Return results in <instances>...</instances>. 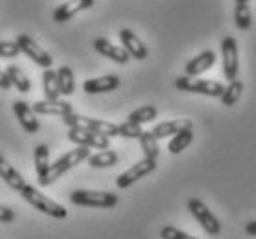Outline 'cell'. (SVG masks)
Masks as SVG:
<instances>
[{"label": "cell", "mask_w": 256, "mask_h": 239, "mask_svg": "<svg viewBox=\"0 0 256 239\" xmlns=\"http://www.w3.org/2000/svg\"><path fill=\"white\" fill-rule=\"evenodd\" d=\"M90 157V147H76L68 151L66 155H63L61 158H58L54 164H50V168L46 169V173L42 177H39V184L41 186H50L58 181L59 177L64 175L66 171H70L72 168H76L78 164H82L83 160H87Z\"/></svg>", "instance_id": "obj_1"}, {"label": "cell", "mask_w": 256, "mask_h": 239, "mask_svg": "<svg viewBox=\"0 0 256 239\" xmlns=\"http://www.w3.org/2000/svg\"><path fill=\"white\" fill-rule=\"evenodd\" d=\"M20 195H22V199L26 203H30L34 206L35 210L42 212V214H46V216H50V217L64 219V217L68 216V210L64 208L63 204H59V203H56V201H52V199H48L46 195H42L37 188L30 186V184H26V186L22 188Z\"/></svg>", "instance_id": "obj_2"}, {"label": "cell", "mask_w": 256, "mask_h": 239, "mask_svg": "<svg viewBox=\"0 0 256 239\" xmlns=\"http://www.w3.org/2000/svg\"><path fill=\"white\" fill-rule=\"evenodd\" d=\"M63 122L68 125L70 129H83V131H90V133L102 134V136H118V125L112 122H105V120H96V118H88L70 112L66 116H63Z\"/></svg>", "instance_id": "obj_3"}, {"label": "cell", "mask_w": 256, "mask_h": 239, "mask_svg": "<svg viewBox=\"0 0 256 239\" xmlns=\"http://www.w3.org/2000/svg\"><path fill=\"white\" fill-rule=\"evenodd\" d=\"M118 195L111 192H96V190H76L70 193V203L78 206H92V208H114L118 204Z\"/></svg>", "instance_id": "obj_4"}, {"label": "cell", "mask_w": 256, "mask_h": 239, "mask_svg": "<svg viewBox=\"0 0 256 239\" xmlns=\"http://www.w3.org/2000/svg\"><path fill=\"white\" fill-rule=\"evenodd\" d=\"M175 87L182 90V92H192V94H203V96H210V98H222L225 92L220 81H208V79H198V77H177Z\"/></svg>", "instance_id": "obj_5"}, {"label": "cell", "mask_w": 256, "mask_h": 239, "mask_svg": "<svg viewBox=\"0 0 256 239\" xmlns=\"http://www.w3.org/2000/svg\"><path fill=\"white\" fill-rule=\"evenodd\" d=\"M188 210H190V214L198 219L199 225H201L210 236H218V234L222 232V223H220V219L212 214V210H210L201 199H190V201H188Z\"/></svg>", "instance_id": "obj_6"}, {"label": "cell", "mask_w": 256, "mask_h": 239, "mask_svg": "<svg viewBox=\"0 0 256 239\" xmlns=\"http://www.w3.org/2000/svg\"><path fill=\"white\" fill-rule=\"evenodd\" d=\"M222 53H223V74L228 81L238 79L240 70V53H238V42L234 37H225L222 41Z\"/></svg>", "instance_id": "obj_7"}, {"label": "cell", "mask_w": 256, "mask_h": 239, "mask_svg": "<svg viewBox=\"0 0 256 239\" xmlns=\"http://www.w3.org/2000/svg\"><path fill=\"white\" fill-rule=\"evenodd\" d=\"M17 44H18V48H20V52L26 53L35 64H39V66L46 68V70L54 64L52 55H50L44 48L39 46L32 37L26 35V33H20V35L17 37Z\"/></svg>", "instance_id": "obj_8"}, {"label": "cell", "mask_w": 256, "mask_h": 239, "mask_svg": "<svg viewBox=\"0 0 256 239\" xmlns=\"http://www.w3.org/2000/svg\"><path fill=\"white\" fill-rule=\"evenodd\" d=\"M157 169V160H150V158H142L138 162L131 166L128 171H124L122 175L116 179V186L126 190V188L133 186L134 182L140 181V179H144L146 175H150Z\"/></svg>", "instance_id": "obj_9"}, {"label": "cell", "mask_w": 256, "mask_h": 239, "mask_svg": "<svg viewBox=\"0 0 256 239\" xmlns=\"http://www.w3.org/2000/svg\"><path fill=\"white\" fill-rule=\"evenodd\" d=\"M68 140L78 144L82 147H94V149H109V138L102 136V134L90 133V131H83V129H70Z\"/></svg>", "instance_id": "obj_10"}, {"label": "cell", "mask_w": 256, "mask_h": 239, "mask_svg": "<svg viewBox=\"0 0 256 239\" xmlns=\"http://www.w3.org/2000/svg\"><path fill=\"white\" fill-rule=\"evenodd\" d=\"M13 112H15V116H17V120L20 122V125L24 127L26 133H37L41 129L39 118H37L34 109L26 101H15L13 103Z\"/></svg>", "instance_id": "obj_11"}, {"label": "cell", "mask_w": 256, "mask_h": 239, "mask_svg": "<svg viewBox=\"0 0 256 239\" xmlns=\"http://www.w3.org/2000/svg\"><path fill=\"white\" fill-rule=\"evenodd\" d=\"M35 114H48V116H66L70 112H74V107L68 101H61V99H44V101H37L34 107Z\"/></svg>", "instance_id": "obj_12"}, {"label": "cell", "mask_w": 256, "mask_h": 239, "mask_svg": "<svg viewBox=\"0 0 256 239\" xmlns=\"http://www.w3.org/2000/svg\"><path fill=\"white\" fill-rule=\"evenodd\" d=\"M94 4H96V0H72V2L61 4V6L54 11V20H56V22H66V20H70L74 15L85 11L88 7H92Z\"/></svg>", "instance_id": "obj_13"}, {"label": "cell", "mask_w": 256, "mask_h": 239, "mask_svg": "<svg viewBox=\"0 0 256 239\" xmlns=\"http://www.w3.org/2000/svg\"><path fill=\"white\" fill-rule=\"evenodd\" d=\"M122 85L120 77L114 74L104 77H94V79H87L83 83V90L87 94H104V92H112Z\"/></svg>", "instance_id": "obj_14"}, {"label": "cell", "mask_w": 256, "mask_h": 239, "mask_svg": "<svg viewBox=\"0 0 256 239\" xmlns=\"http://www.w3.org/2000/svg\"><path fill=\"white\" fill-rule=\"evenodd\" d=\"M120 41L124 44V50L129 53V57H134L142 61V59L148 57V48L146 44L138 39L136 33H133L131 29H122L120 31Z\"/></svg>", "instance_id": "obj_15"}, {"label": "cell", "mask_w": 256, "mask_h": 239, "mask_svg": "<svg viewBox=\"0 0 256 239\" xmlns=\"http://www.w3.org/2000/svg\"><path fill=\"white\" fill-rule=\"evenodd\" d=\"M214 64H216V52L206 50V52L199 53L198 57L190 59L186 63V66H184V72H186L188 77H198L203 72L210 70Z\"/></svg>", "instance_id": "obj_16"}, {"label": "cell", "mask_w": 256, "mask_h": 239, "mask_svg": "<svg viewBox=\"0 0 256 239\" xmlns=\"http://www.w3.org/2000/svg\"><path fill=\"white\" fill-rule=\"evenodd\" d=\"M94 48H96V52H98L100 55L112 59V61L118 64H128L129 59H131L129 57V53L126 52L124 48L114 46L112 42H109L107 39H104V37H100V39L94 41Z\"/></svg>", "instance_id": "obj_17"}, {"label": "cell", "mask_w": 256, "mask_h": 239, "mask_svg": "<svg viewBox=\"0 0 256 239\" xmlns=\"http://www.w3.org/2000/svg\"><path fill=\"white\" fill-rule=\"evenodd\" d=\"M0 179L6 182L10 188H13L15 192H22V188L26 186L24 177L20 175L17 169H15V166H12L2 155H0Z\"/></svg>", "instance_id": "obj_18"}, {"label": "cell", "mask_w": 256, "mask_h": 239, "mask_svg": "<svg viewBox=\"0 0 256 239\" xmlns=\"http://www.w3.org/2000/svg\"><path fill=\"white\" fill-rule=\"evenodd\" d=\"M184 129H194V123L190 120H170V122H162L153 127V136L160 140V138H168V136H175L177 133L184 131Z\"/></svg>", "instance_id": "obj_19"}, {"label": "cell", "mask_w": 256, "mask_h": 239, "mask_svg": "<svg viewBox=\"0 0 256 239\" xmlns=\"http://www.w3.org/2000/svg\"><path fill=\"white\" fill-rule=\"evenodd\" d=\"M58 83H59V92L63 96H70L76 90V77H74V72L70 66H61L58 72Z\"/></svg>", "instance_id": "obj_20"}, {"label": "cell", "mask_w": 256, "mask_h": 239, "mask_svg": "<svg viewBox=\"0 0 256 239\" xmlns=\"http://www.w3.org/2000/svg\"><path fill=\"white\" fill-rule=\"evenodd\" d=\"M8 77L12 79V85H15L18 92H30L32 90V81L30 77L22 72V68H18L17 64H10L6 68Z\"/></svg>", "instance_id": "obj_21"}, {"label": "cell", "mask_w": 256, "mask_h": 239, "mask_svg": "<svg viewBox=\"0 0 256 239\" xmlns=\"http://www.w3.org/2000/svg\"><path fill=\"white\" fill-rule=\"evenodd\" d=\"M192 142H194V129H184V131L177 133L174 138L170 140L168 151L172 153V155H179V153L184 151Z\"/></svg>", "instance_id": "obj_22"}, {"label": "cell", "mask_w": 256, "mask_h": 239, "mask_svg": "<svg viewBox=\"0 0 256 239\" xmlns=\"http://www.w3.org/2000/svg\"><path fill=\"white\" fill-rule=\"evenodd\" d=\"M138 140H140V146H142V151H144V158L157 160L160 147H158V140L153 136L152 131H144V133L140 134Z\"/></svg>", "instance_id": "obj_23"}, {"label": "cell", "mask_w": 256, "mask_h": 239, "mask_svg": "<svg viewBox=\"0 0 256 239\" xmlns=\"http://www.w3.org/2000/svg\"><path fill=\"white\" fill-rule=\"evenodd\" d=\"M87 160L88 166H92V168H111V166H114L118 162V153L111 151V149H104V151L96 153V155H90Z\"/></svg>", "instance_id": "obj_24"}, {"label": "cell", "mask_w": 256, "mask_h": 239, "mask_svg": "<svg viewBox=\"0 0 256 239\" xmlns=\"http://www.w3.org/2000/svg\"><path fill=\"white\" fill-rule=\"evenodd\" d=\"M42 90H44V96L46 99H59L61 92H59V83H58V74L54 70L48 68L44 74H42Z\"/></svg>", "instance_id": "obj_25"}, {"label": "cell", "mask_w": 256, "mask_h": 239, "mask_svg": "<svg viewBox=\"0 0 256 239\" xmlns=\"http://www.w3.org/2000/svg\"><path fill=\"white\" fill-rule=\"evenodd\" d=\"M34 160H35V171H37V177H42L46 173V169L50 168V151L44 144L35 147L34 153Z\"/></svg>", "instance_id": "obj_26"}, {"label": "cell", "mask_w": 256, "mask_h": 239, "mask_svg": "<svg viewBox=\"0 0 256 239\" xmlns=\"http://www.w3.org/2000/svg\"><path fill=\"white\" fill-rule=\"evenodd\" d=\"M157 114H158L157 107L146 105V107H140V109H136V111L131 112V114L128 116V122H133V123L142 125V123L153 122V120L157 118Z\"/></svg>", "instance_id": "obj_27"}, {"label": "cell", "mask_w": 256, "mask_h": 239, "mask_svg": "<svg viewBox=\"0 0 256 239\" xmlns=\"http://www.w3.org/2000/svg\"><path fill=\"white\" fill-rule=\"evenodd\" d=\"M242 92H244V83L236 79V81H230L227 88H225V92L222 96V103L225 107H232L238 103V99L242 98Z\"/></svg>", "instance_id": "obj_28"}, {"label": "cell", "mask_w": 256, "mask_h": 239, "mask_svg": "<svg viewBox=\"0 0 256 239\" xmlns=\"http://www.w3.org/2000/svg\"><path fill=\"white\" fill-rule=\"evenodd\" d=\"M234 18H236V26L238 29H249L252 26V13H250L249 4L245 2H240L236 4V9H234Z\"/></svg>", "instance_id": "obj_29"}, {"label": "cell", "mask_w": 256, "mask_h": 239, "mask_svg": "<svg viewBox=\"0 0 256 239\" xmlns=\"http://www.w3.org/2000/svg\"><path fill=\"white\" fill-rule=\"evenodd\" d=\"M144 133L142 125L133 122H124L118 125V134L124 136V138H140V134Z\"/></svg>", "instance_id": "obj_30"}, {"label": "cell", "mask_w": 256, "mask_h": 239, "mask_svg": "<svg viewBox=\"0 0 256 239\" xmlns=\"http://www.w3.org/2000/svg\"><path fill=\"white\" fill-rule=\"evenodd\" d=\"M160 238L162 239H198V238H194V236H190V234L179 230L177 227H172V225L162 227V230H160Z\"/></svg>", "instance_id": "obj_31"}, {"label": "cell", "mask_w": 256, "mask_h": 239, "mask_svg": "<svg viewBox=\"0 0 256 239\" xmlns=\"http://www.w3.org/2000/svg\"><path fill=\"white\" fill-rule=\"evenodd\" d=\"M20 53V48H18L17 42H10V41H0V57H17Z\"/></svg>", "instance_id": "obj_32"}, {"label": "cell", "mask_w": 256, "mask_h": 239, "mask_svg": "<svg viewBox=\"0 0 256 239\" xmlns=\"http://www.w3.org/2000/svg\"><path fill=\"white\" fill-rule=\"evenodd\" d=\"M12 221H15V212L12 208L0 204V223H12Z\"/></svg>", "instance_id": "obj_33"}, {"label": "cell", "mask_w": 256, "mask_h": 239, "mask_svg": "<svg viewBox=\"0 0 256 239\" xmlns=\"http://www.w3.org/2000/svg\"><path fill=\"white\" fill-rule=\"evenodd\" d=\"M12 79L8 77L6 72H2L0 70V88H4V90H8V88H12Z\"/></svg>", "instance_id": "obj_34"}, {"label": "cell", "mask_w": 256, "mask_h": 239, "mask_svg": "<svg viewBox=\"0 0 256 239\" xmlns=\"http://www.w3.org/2000/svg\"><path fill=\"white\" fill-rule=\"evenodd\" d=\"M245 232L249 236H256V221H249L245 225Z\"/></svg>", "instance_id": "obj_35"}, {"label": "cell", "mask_w": 256, "mask_h": 239, "mask_svg": "<svg viewBox=\"0 0 256 239\" xmlns=\"http://www.w3.org/2000/svg\"><path fill=\"white\" fill-rule=\"evenodd\" d=\"M240 2H245V4H247V2H249V0H236V4H240Z\"/></svg>", "instance_id": "obj_36"}]
</instances>
